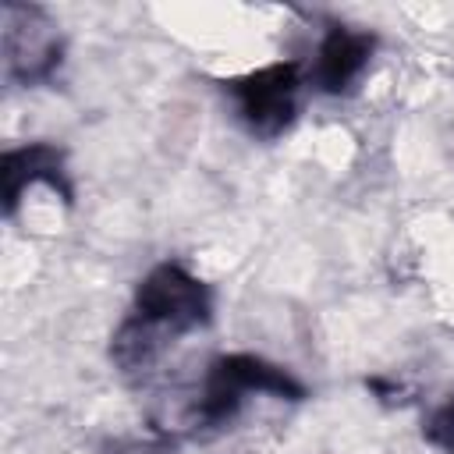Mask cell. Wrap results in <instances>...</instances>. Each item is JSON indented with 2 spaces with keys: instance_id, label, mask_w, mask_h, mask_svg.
<instances>
[{
  "instance_id": "7a4b0ae2",
  "label": "cell",
  "mask_w": 454,
  "mask_h": 454,
  "mask_svg": "<svg viewBox=\"0 0 454 454\" xmlns=\"http://www.w3.org/2000/svg\"><path fill=\"white\" fill-rule=\"evenodd\" d=\"M255 394L298 401L305 394V387L287 369H280L259 355H220L216 362H209L202 387L184 404L177 429H188V433L223 429L245 408V401Z\"/></svg>"
},
{
  "instance_id": "52a82bcc",
  "label": "cell",
  "mask_w": 454,
  "mask_h": 454,
  "mask_svg": "<svg viewBox=\"0 0 454 454\" xmlns=\"http://www.w3.org/2000/svg\"><path fill=\"white\" fill-rule=\"evenodd\" d=\"M426 440L436 447V450H443V454H454V397H447L440 408H433L429 411V419H426Z\"/></svg>"
},
{
  "instance_id": "6da1fadb",
  "label": "cell",
  "mask_w": 454,
  "mask_h": 454,
  "mask_svg": "<svg viewBox=\"0 0 454 454\" xmlns=\"http://www.w3.org/2000/svg\"><path fill=\"white\" fill-rule=\"evenodd\" d=\"M209 316V287L188 266L160 262L138 280L131 312L121 319L110 340V358L121 372H145L177 337L206 326Z\"/></svg>"
},
{
  "instance_id": "ba28073f",
  "label": "cell",
  "mask_w": 454,
  "mask_h": 454,
  "mask_svg": "<svg viewBox=\"0 0 454 454\" xmlns=\"http://www.w3.org/2000/svg\"><path fill=\"white\" fill-rule=\"evenodd\" d=\"M117 454H156V450L142 447V443H128V447H117Z\"/></svg>"
},
{
  "instance_id": "5b68a950",
  "label": "cell",
  "mask_w": 454,
  "mask_h": 454,
  "mask_svg": "<svg viewBox=\"0 0 454 454\" xmlns=\"http://www.w3.org/2000/svg\"><path fill=\"white\" fill-rule=\"evenodd\" d=\"M372 53H376L372 32H362L351 25H330L316 46V57L305 71V82L326 96H340L365 74Z\"/></svg>"
},
{
  "instance_id": "3957f363",
  "label": "cell",
  "mask_w": 454,
  "mask_h": 454,
  "mask_svg": "<svg viewBox=\"0 0 454 454\" xmlns=\"http://www.w3.org/2000/svg\"><path fill=\"white\" fill-rule=\"evenodd\" d=\"M301 85H305L301 67L287 60V64H266L259 71L227 82V96L234 99V110L252 135L277 138L298 114Z\"/></svg>"
},
{
  "instance_id": "277c9868",
  "label": "cell",
  "mask_w": 454,
  "mask_h": 454,
  "mask_svg": "<svg viewBox=\"0 0 454 454\" xmlns=\"http://www.w3.org/2000/svg\"><path fill=\"white\" fill-rule=\"evenodd\" d=\"M4 64L7 74L25 85L53 78L60 64V35L46 11L32 4H4Z\"/></svg>"
},
{
  "instance_id": "8992f818",
  "label": "cell",
  "mask_w": 454,
  "mask_h": 454,
  "mask_svg": "<svg viewBox=\"0 0 454 454\" xmlns=\"http://www.w3.org/2000/svg\"><path fill=\"white\" fill-rule=\"evenodd\" d=\"M0 181H4V206L7 213L18 209L21 195L35 184H46L60 199H71L67 170H64V153L50 142H28L18 149H7L0 160Z\"/></svg>"
}]
</instances>
